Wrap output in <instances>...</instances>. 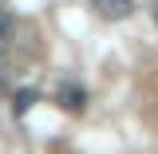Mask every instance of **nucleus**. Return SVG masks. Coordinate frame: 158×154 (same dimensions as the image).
Here are the masks:
<instances>
[{
    "label": "nucleus",
    "instance_id": "obj_1",
    "mask_svg": "<svg viewBox=\"0 0 158 154\" xmlns=\"http://www.w3.org/2000/svg\"><path fill=\"white\" fill-rule=\"evenodd\" d=\"M91 8L103 20H127L135 12V0H91Z\"/></svg>",
    "mask_w": 158,
    "mask_h": 154
},
{
    "label": "nucleus",
    "instance_id": "obj_2",
    "mask_svg": "<svg viewBox=\"0 0 158 154\" xmlns=\"http://www.w3.org/2000/svg\"><path fill=\"white\" fill-rule=\"evenodd\" d=\"M12 32H16V20H12V12H8V8H0V52L12 44Z\"/></svg>",
    "mask_w": 158,
    "mask_h": 154
},
{
    "label": "nucleus",
    "instance_id": "obj_3",
    "mask_svg": "<svg viewBox=\"0 0 158 154\" xmlns=\"http://www.w3.org/2000/svg\"><path fill=\"white\" fill-rule=\"evenodd\" d=\"M59 103H67L71 111H79V107H83V87H75V83L59 87Z\"/></svg>",
    "mask_w": 158,
    "mask_h": 154
},
{
    "label": "nucleus",
    "instance_id": "obj_4",
    "mask_svg": "<svg viewBox=\"0 0 158 154\" xmlns=\"http://www.w3.org/2000/svg\"><path fill=\"white\" fill-rule=\"evenodd\" d=\"M28 103H36V91H20V95H16V111H20V115L28 111Z\"/></svg>",
    "mask_w": 158,
    "mask_h": 154
},
{
    "label": "nucleus",
    "instance_id": "obj_5",
    "mask_svg": "<svg viewBox=\"0 0 158 154\" xmlns=\"http://www.w3.org/2000/svg\"><path fill=\"white\" fill-rule=\"evenodd\" d=\"M154 28H158V0H154Z\"/></svg>",
    "mask_w": 158,
    "mask_h": 154
}]
</instances>
